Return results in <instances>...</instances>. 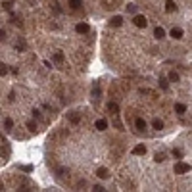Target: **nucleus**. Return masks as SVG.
Instances as JSON below:
<instances>
[{
	"label": "nucleus",
	"instance_id": "nucleus-4",
	"mask_svg": "<svg viewBox=\"0 0 192 192\" xmlns=\"http://www.w3.org/2000/svg\"><path fill=\"white\" fill-rule=\"evenodd\" d=\"M96 175H98L100 179H108V177H110V171L106 169V167H98V169H96Z\"/></svg>",
	"mask_w": 192,
	"mask_h": 192
},
{
	"label": "nucleus",
	"instance_id": "nucleus-21",
	"mask_svg": "<svg viewBox=\"0 0 192 192\" xmlns=\"http://www.w3.org/2000/svg\"><path fill=\"white\" fill-rule=\"evenodd\" d=\"M15 48H18V50H25V40H18V42H15Z\"/></svg>",
	"mask_w": 192,
	"mask_h": 192
},
{
	"label": "nucleus",
	"instance_id": "nucleus-18",
	"mask_svg": "<svg viewBox=\"0 0 192 192\" xmlns=\"http://www.w3.org/2000/svg\"><path fill=\"white\" fill-rule=\"evenodd\" d=\"M92 94H94V98H100V87H98V81L92 85Z\"/></svg>",
	"mask_w": 192,
	"mask_h": 192
},
{
	"label": "nucleus",
	"instance_id": "nucleus-17",
	"mask_svg": "<svg viewBox=\"0 0 192 192\" xmlns=\"http://www.w3.org/2000/svg\"><path fill=\"white\" fill-rule=\"evenodd\" d=\"M152 127L156 129V131H161V129H163V121H161V119H154V121H152Z\"/></svg>",
	"mask_w": 192,
	"mask_h": 192
},
{
	"label": "nucleus",
	"instance_id": "nucleus-14",
	"mask_svg": "<svg viewBox=\"0 0 192 192\" xmlns=\"http://www.w3.org/2000/svg\"><path fill=\"white\" fill-rule=\"evenodd\" d=\"M160 87L163 88V91H169V77H167V79H165V77H161V79H160Z\"/></svg>",
	"mask_w": 192,
	"mask_h": 192
},
{
	"label": "nucleus",
	"instance_id": "nucleus-29",
	"mask_svg": "<svg viewBox=\"0 0 192 192\" xmlns=\"http://www.w3.org/2000/svg\"><path fill=\"white\" fill-rule=\"evenodd\" d=\"M127 10L131 12V14H134V12H137V6H133V4H129V6H127Z\"/></svg>",
	"mask_w": 192,
	"mask_h": 192
},
{
	"label": "nucleus",
	"instance_id": "nucleus-7",
	"mask_svg": "<svg viewBox=\"0 0 192 192\" xmlns=\"http://www.w3.org/2000/svg\"><path fill=\"white\" fill-rule=\"evenodd\" d=\"M94 127L98 131H106V129H108V121H106V119H98L96 123H94Z\"/></svg>",
	"mask_w": 192,
	"mask_h": 192
},
{
	"label": "nucleus",
	"instance_id": "nucleus-12",
	"mask_svg": "<svg viewBox=\"0 0 192 192\" xmlns=\"http://www.w3.org/2000/svg\"><path fill=\"white\" fill-rule=\"evenodd\" d=\"M154 37H156V39H163V37H165L163 27H156V29H154Z\"/></svg>",
	"mask_w": 192,
	"mask_h": 192
},
{
	"label": "nucleus",
	"instance_id": "nucleus-10",
	"mask_svg": "<svg viewBox=\"0 0 192 192\" xmlns=\"http://www.w3.org/2000/svg\"><path fill=\"white\" fill-rule=\"evenodd\" d=\"M134 125H137V129H138V131H146V121L142 119V117H138V119L134 121Z\"/></svg>",
	"mask_w": 192,
	"mask_h": 192
},
{
	"label": "nucleus",
	"instance_id": "nucleus-25",
	"mask_svg": "<svg viewBox=\"0 0 192 192\" xmlns=\"http://www.w3.org/2000/svg\"><path fill=\"white\" fill-rule=\"evenodd\" d=\"M154 160H156V161H163V160H165V154H161V152L158 154V152H156V156H154Z\"/></svg>",
	"mask_w": 192,
	"mask_h": 192
},
{
	"label": "nucleus",
	"instance_id": "nucleus-16",
	"mask_svg": "<svg viewBox=\"0 0 192 192\" xmlns=\"http://www.w3.org/2000/svg\"><path fill=\"white\" fill-rule=\"evenodd\" d=\"M81 4H83L81 0H69V8H71V10H79Z\"/></svg>",
	"mask_w": 192,
	"mask_h": 192
},
{
	"label": "nucleus",
	"instance_id": "nucleus-2",
	"mask_svg": "<svg viewBox=\"0 0 192 192\" xmlns=\"http://www.w3.org/2000/svg\"><path fill=\"white\" fill-rule=\"evenodd\" d=\"M133 23L137 27H142V29H144V27L148 25V19H146L144 15H134V18H133Z\"/></svg>",
	"mask_w": 192,
	"mask_h": 192
},
{
	"label": "nucleus",
	"instance_id": "nucleus-15",
	"mask_svg": "<svg viewBox=\"0 0 192 192\" xmlns=\"http://www.w3.org/2000/svg\"><path fill=\"white\" fill-rule=\"evenodd\" d=\"M108 110H110V113H117V112H119L117 102H110V104H108Z\"/></svg>",
	"mask_w": 192,
	"mask_h": 192
},
{
	"label": "nucleus",
	"instance_id": "nucleus-1",
	"mask_svg": "<svg viewBox=\"0 0 192 192\" xmlns=\"http://www.w3.org/2000/svg\"><path fill=\"white\" fill-rule=\"evenodd\" d=\"M188 171H190V165L185 163V161H179L177 165H175V173H179V175H185V173H188Z\"/></svg>",
	"mask_w": 192,
	"mask_h": 192
},
{
	"label": "nucleus",
	"instance_id": "nucleus-26",
	"mask_svg": "<svg viewBox=\"0 0 192 192\" xmlns=\"http://www.w3.org/2000/svg\"><path fill=\"white\" fill-rule=\"evenodd\" d=\"M52 10H54L56 14H60V12H62V8H60V4H58V2H52Z\"/></svg>",
	"mask_w": 192,
	"mask_h": 192
},
{
	"label": "nucleus",
	"instance_id": "nucleus-3",
	"mask_svg": "<svg viewBox=\"0 0 192 192\" xmlns=\"http://www.w3.org/2000/svg\"><path fill=\"white\" fill-rule=\"evenodd\" d=\"M133 154H134V156H144V154H146V146L144 144L134 146V148H133Z\"/></svg>",
	"mask_w": 192,
	"mask_h": 192
},
{
	"label": "nucleus",
	"instance_id": "nucleus-6",
	"mask_svg": "<svg viewBox=\"0 0 192 192\" xmlns=\"http://www.w3.org/2000/svg\"><path fill=\"white\" fill-rule=\"evenodd\" d=\"M121 23H123V18H121V15H113V18L110 19V25H113V27H119Z\"/></svg>",
	"mask_w": 192,
	"mask_h": 192
},
{
	"label": "nucleus",
	"instance_id": "nucleus-9",
	"mask_svg": "<svg viewBox=\"0 0 192 192\" xmlns=\"http://www.w3.org/2000/svg\"><path fill=\"white\" fill-rule=\"evenodd\" d=\"M67 119L71 121L73 125H77V123L81 121V117H79V113H73V112H71V113H67Z\"/></svg>",
	"mask_w": 192,
	"mask_h": 192
},
{
	"label": "nucleus",
	"instance_id": "nucleus-24",
	"mask_svg": "<svg viewBox=\"0 0 192 192\" xmlns=\"http://www.w3.org/2000/svg\"><path fill=\"white\" fill-rule=\"evenodd\" d=\"M169 81H173V83H177V81H179V73L171 71V73H169Z\"/></svg>",
	"mask_w": 192,
	"mask_h": 192
},
{
	"label": "nucleus",
	"instance_id": "nucleus-13",
	"mask_svg": "<svg viewBox=\"0 0 192 192\" xmlns=\"http://www.w3.org/2000/svg\"><path fill=\"white\" fill-rule=\"evenodd\" d=\"M165 10L167 12H175V10H177V4H175L173 0H167V2H165Z\"/></svg>",
	"mask_w": 192,
	"mask_h": 192
},
{
	"label": "nucleus",
	"instance_id": "nucleus-20",
	"mask_svg": "<svg viewBox=\"0 0 192 192\" xmlns=\"http://www.w3.org/2000/svg\"><path fill=\"white\" fill-rule=\"evenodd\" d=\"M2 8L6 12H12V8H14V2H10V0H8V2H2Z\"/></svg>",
	"mask_w": 192,
	"mask_h": 192
},
{
	"label": "nucleus",
	"instance_id": "nucleus-5",
	"mask_svg": "<svg viewBox=\"0 0 192 192\" xmlns=\"http://www.w3.org/2000/svg\"><path fill=\"white\" fill-rule=\"evenodd\" d=\"M75 29H77V33H83V35H85V33L91 31V27H88V23H77Z\"/></svg>",
	"mask_w": 192,
	"mask_h": 192
},
{
	"label": "nucleus",
	"instance_id": "nucleus-11",
	"mask_svg": "<svg viewBox=\"0 0 192 192\" xmlns=\"http://www.w3.org/2000/svg\"><path fill=\"white\" fill-rule=\"evenodd\" d=\"M175 112H177L179 115H185L186 113V106L185 104H175Z\"/></svg>",
	"mask_w": 192,
	"mask_h": 192
},
{
	"label": "nucleus",
	"instance_id": "nucleus-31",
	"mask_svg": "<svg viewBox=\"0 0 192 192\" xmlns=\"http://www.w3.org/2000/svg\"><path fill=\"white\" fill-rule=\"evenodd\" d=\"M33 115H35L37 119H40V112H39V110H33Z\"/></svg>",
	"mask_w": 192,
	"mask_h": 192
},
{
	"label": "nucleus",
	"instance_id": "nucleus-22",
	"mask_svg": "<svg viewBox=\"0 0 192 192\" xmlns=\"http://www.w3.org/2000/svg\"><path fill=\"white\" fill-rule=\"evenodd\" d=\"M27 129H29L31 133H37V123L35 121H29V123H27Z\"/></svg>",
	"mask_w": 192,
	"mask_h": 192
},
{
	"label": "nucleus",
	"instance_id": "nucleus-19",
	"mask_svg": "<svg viewBox=\"0 0 192 192\" xmlns=\"http://www.w3.org/2000/svg\"><path fill=\"white\" fill-rule=\"evenodd\" d=\"M4 127H6V131H12V127H14V121H12L10 117H6V119H4Z\"/></svg>",
	"mask_w": 192,
	"mask_h": 192
},
{
	"label": "nucleus",
	"instance_id": "nucleus-23",
	"mask_svg": "<svg viewBox=\"0 0 192 192\" xmlns=\"http://www.w3.org/2000/svg\"><path fill=\"white\" fill-rule=\"evenodd\" d=\"M54 60H56L58 64H62V62H64V54H62V52H56V54H54Z\"/></svg>",
	"mask_w": 192,
	"mask_h": 192
},
{
	"label": "nucleus",
	"instance_id": "nucleus-28",
	"mask_svg": "<svg viewBox=\"0 0 192 192\" xmlns=\"http://www.w3.org/2000/svg\"><path fill=\"white\" fill-rule=\"evenodd\" d=\"M6 73H8V65H6V64H2V67H0V75L4 77Z\"/></svg>",
	"mask_w": 192,
	"mask_h": 192
},
{
	"label": "nucleus",
	"instance_id": "nucleus-27",
	"mask_svg": "<svg viewBox=\"0 0 192 192\" xmlns=\"http://www.w3.org/2000/svg\"><path fill=\"white\" fill-rule=\"evenodd\" d=\"M171 154H173L175 158H179V160L183 158V152H181V150H177V148H175V150H171Z\"/></svg>",
	"mask_w": 192,
	"mask_h": 192
},
{
	"label": "nucleus",
	"instance_id": "nucleus-8",
	"mask_svg": "<svg viewBox=\"0 0 192 192\" xmlns=\"http://www.w3.org/2000/svg\"><path fill=\"white\" fill-rule=\"evenodd\" d=\"M169 35L173 37V39H177V40H179V39H183V31L179 29V27H173V29H171V33H169Z\"/></svg>",
	"mask_w": 192,
	"mask_h": 192
},
{
	"label": "nucleus",
	"instance_id": "nucleus-30",
	"mask_svg": "<svg viewBox=\"0 0 192 192\" xmlns=\"http://www.w3.org/2000/svg\"><path fill=\"white\" fill-rule=\"evenodd\" d=\"M21 169H23V171H27V173H29V171H33V165H23Z\"/></svg>",
	"mask_w": 192,
	"mask_h": 192
}]
</instances>
